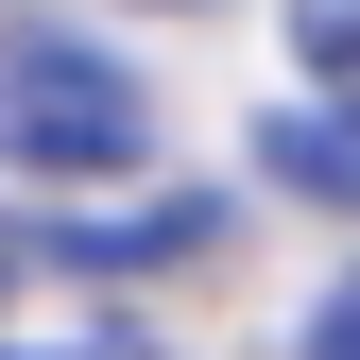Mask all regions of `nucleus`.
Masks as SVG:
<instances>
[{"label": "nucleus", "mask_w": 360, "mask_h": 360, "mask_svg": "<svg viewBox=\"0 0 360 360\" xmlns=\"http://www.w3.org/2000/svg\"><path fill=\"white\" fill-rule=\"evenodd\" d=\"M155 155V86L86 34H0V172L34 189H103V172Z\"/></svg>", "instance_id": "1"}, {"label": "nucleus", "mask_w": 360, "mask_h": 360, "mask_svg": "<svg viewBox=\"0 0 360 360\" xmlns=\"http://www.w3.org/2000/svg\"><path fill=\"white\" fill-rule=\"evenodd\" d=\"M257 172H275V189H309V206H360V103H326V86H309V103H275V120H257Z\"/></svg>", "instance_id": "2"}, {"label": "nucleus", "mask_w": 360, "mask_h": 360, "mask_svg": "<svg viewBox=\"0 0 360 360\" xmlns=\"http://www.w3.org/2000/svg\"><path fill=\"white\" fill-rule=\"evenodd\" d=\"M292 52H309L326 103H360V0H292Z\"/></svg>", "instance_id": "3"}, {"label": "nucleus", "mask_w": 360, "mask_h": 360, "mask_svg": "<svg viewBox=\"0 0 360 360\" xmlns=\"http://www.w3.org/2000/svg\"><path fill=\"white\" fill-rule=\"evenodd\" d=\"M309 360H360V257H343L326 292H309Z\"/></svg>", "instance_id": "4"}]
</instances>
